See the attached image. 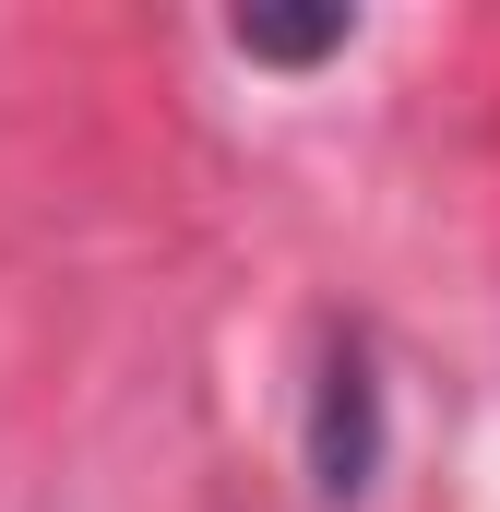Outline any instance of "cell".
<instances>
[{
    "label": "cell",
    "instance_id": "1",
    "mask_svg": "<svg viewBox=\"0 0 500 512\" xmlns=\"http://www.w3.org/2000/svg\"><path fill=\"white\" fill-rule=\"evenodd\" d=\"M370 465H381V382L358 346H334L322 393H310V477H322V501H358Z\"/></svg>",
    "mask_w": 500,
    "mask_h": 512
},
{
    "label": "cell",
    "instance_id": "2",
    "mask_svg": "<svg viewBox=\"0 0 500 512\" xmlns=\"http://www.w3.org/2000/svg\"><path fill=\"white\" fill-rule=\"evenodd\" d=\"M346 36H358V12H310V24H286V12H239V24H227V48H239V60H274V72L334 60Z\"/></svg>",
    "mask_w": 500,
    "mask_h": 512
}]
</instances>
